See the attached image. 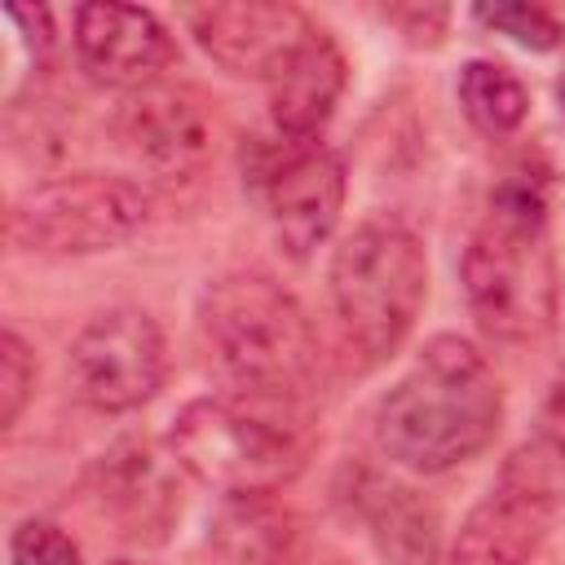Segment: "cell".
<instances>
[{"mask_svg": "<svg viewBox=\"0 0 565 565\" xmlns=\"http://www.w3.org/2000/svg\"><path fill=\"white\" fill-rule=\"evenodd\" d=\"M371 512V534L380 543V552L393 565H433L437 552V516L433 508H424L411 490L402 486H371L366 499Z\"/></svg>", "mask_w": 565, "mask_h": 565, "instance_id": "cell-15", "label": "cell"}, {"mask_svg": "<svg viewBox=\"0 0 565 565\" xmlns=\"http://www.w3.org/2000/svg\"><path fill=\"white\" fill-rule=\"evenodd\" d=\"M35 388V358L18 331L0 335V424L13 428Z\"/></svg>", "mask_w": 565, "mask_h": 565, "instance_id": "cell-18", "label": "cell"}, {"mask_svg": "<svg viewBox=\"0 0 565 565\" xmlns=\"http://www.w3.org/2000/svg\"><path fill=\"white\" fill-rule=\"evenodd\" d=\"M459 106L486 137H508L525 124L530 93L503 62H468L459 71Z\"/></svg>", "mask_w": 565, "mask_h": 565, "instance_id": "cell-16", "label": "cell"}, {"mask_svg": "<svg viewBox=\"0 0 565 565\" xmlns=\"http://www.w3.org/2000/svg\"><path fill=\"white\" fill-rule=\"evenodd\" d=\"M344 207V163L327 146L291 150L269 177V216L287 256L305 260L340 221Z\"/></svg>", "mask_w": 565, "mask_h": 565, "instance_id": "cell-12", "label": "cell"}, {"mask_svg": "<svg viewBox=\"0 0 565 565\" xmlns=\"http://www.w3.org/2000/svg\"><path fill=\"white\" fill-rule=\"evenodd\" d=\"M428 291L424 243L397 216L362 221L331 260V300L344 335L380 362L411 335Z\"/></svg>", "mask_w": 565, "mask_h": 565, "instance_id": "cell-5", "label": "cell"}, {"mask_svg": "<svg viewBox=\"0 0 565 565\" xmlns=\"http://www.w3.org/2000/svg\"><path fill=\"white\" fill-rule=\"evenodd\" d=\"M163 335L137 305L97 313L66 353L71 388L93 411H132L150 402L163 384Z\"/></svg>", "mask_w": 565, "mask_h": 565, "instance_id": "cell-7", "label": "cell"}, {"mask_svg": "<svg viewBox=\"0 0 565 565\" xmlns=\"http://www.w3.org/2000/svg\"><path fill=\"white\" fill-rule=\"evenodd\" d=\"M75 53L79 66L102 84H150L172 62V35L163 22L141 4H115L97 0L75 13Z\"/></svg>", "mask_w": 565, "mask_h": 565, "instance_id": "cell-11", "label": "cell"}, {"mask_svg": "<svg viewBox=\"0 0 565 565\" xmlns=\"http://www.w3.org/2000/svg\"><path fill=\"white\" fill-rule=\"evenodd\" d=\"M503 397L490 362L459 335H437L375 411L380 450L411 472L472 459L499 428Z\"/></svg>", "mask_w": 565, "mask_h": 565, "instance_id": "cell-1", "label": "cell"}, {"mask_svg": "<svg viewBox=\"0 0 565 565\" xmlns=\"http://www.w3.org/2000/svg\"><path fill=\"white\" fill-rule=\"evenodd\" d=\"M172 455L203 486L234 494H274L300 477L309 441L282 397L238 393L199 397L172 424Z\"/></svg>", "mask_w": 565, "mask_h": 565, "instance_id": "cell-4", "label": "cell"}, {"mask_svg": "<svg viewBox=\"0 0 565 565\" xmlns=\"http://www.w3.org/2000/svg\"><path fill=\"white\" fill-rule=\"evenodd\" d=\"M340 88H344V57L322 31H313L305 49L269 79L274 128L291 141H309L331 119Z\"/></svg>", "mask_w": 565, "mask_h": 565, "instance_id": "cell-13", "label": "cell"}, {"mask_svg": "<svg viewBox=\"0 0 565 565\" xmlns=\"http://www.w3.org/2000/svg\"><path fill=\"white\" fill-rule=\"evenodd\" d=\"M203 335L221 371L260 397H291L313 380L318 340L296 305L265 274H225L203 296Z\"/></svg>", "mask_w": 565, "mask_h": 565, "instance_id": "cell-3", "label": "cell"}, {"mask_svg": "<svg viewBox=\"0 0 565 565\" xmlns=\"http://www.w3.org/2000/svg\"><path fill=\"white\" fill-rule=\"evenodd\" d=\"M543 433H547L552 450L565 459V375L556 380V388H552V397L543 406Z\"/></svg>", "mask_w": 565, "mask_h": 565, "instance_id": "cell-20", "label": "cell"}, {"mask_svg": "<svg viewBox=\"0 0 565 565\" xmlns=\"http://www.w3.org/2000/svg\"><path fill=\"white\" fill-rule=\"evenodd\" d=\"M291 539V516L269 494H234L212 525L216 565H282Z\"/></svg>", "mask_w": 565, "mask_h": 565, "instance_id": "cell-14", "label": "cell"}, {"mask_svg": "<svg viewBox=\"0 0 565 565\" xmlns=\"http://www.w3.org/2000/svg\"><path fill=\"white\" fill-rule=\"evenodd\" d=\"M13 565H79V547L49 521H22L9 543Z\"/></svg>", "mask_w": 565, "mask_h": 565, "instance_id": "cell-19", "label": "cell"}, {"mask_svg": "<svg viewBox=\"0 0 565 565\" xmlns=\"http://www.w3.org/2000/svg\"><path fill=\"white\" fill-rule=\"evenodd\" d=\"M556 97H561V110H565V75L556 79Z\"/></svg>", "mask_w": 565, "mask_h": 565, "instance_id": "cell-21", "label": "cell"}, {"mask_svg": "<svg viewBox=\"0 0 565 565\" xmlns=\"http://www.w3.org/2000/svg\"><path fill=\"white\" fill-rule=\"evenodd\" d=\"M556 521V486L534 450L512 455L499 486L468 512L450 565H525Z\"/></svg>", "mask_w": 565, "mask_h": 565, "instance_id": "cell-8", "label": "cell"}, {"mask_svg": "<svg viewBox=\"0 0 565 565\" xmlns=\"http://www.w3.org/2000/svg\"><path fill=\"white\" fill-rule=\"evenodd\" d=\"M119 150L154 181H190L212 154V124L190 88L146 84L115 115Z\"/></svg>", "mask_w": 565, "mask_h": 565, "instance_id": "cell-9", "label": "cell"}, {"mask_svg": "<svg viewBox=\"0 0 565 565\" xmlns=\"http://www.w3.org/2000/svg\"><path fill=\"white\" fill-rule=\"evenodd\" d=\"M463 291L477 327L494 340H534L556 318V265L547 247L543 185L508 177L463 252Z\"/></svg>", "mask_w": 565, "mask_h": 565, "instance_id": "cell-2", "label": "cell"}, {"mask_svg": "<svg viewBox=\"0 0 565 565\" xmlns=\"http://www.w3.org/2000/svg\"><path fill=\"white\" fill-rule=\"evenodd\" d=\"M150 216V199L137 181L106 172H75L26 190L9 212V243L44 256L106 252L132 238Z\"/></svg>", "mask_w": 565, "mask_h": 565, "instance_id": "cell-6", "label": "cell"}, {"mask_svg": "<svg viewBox=\"0 0 565 565\" xmlns=\"http://www.w3.org/2000/svg\"><path fill=\"white\" fill-rule=\"evenodd\" d=\"M477 22L503 31L516 44L539 49V53L561 44V22L547 9H539V4H477Z\"/></svg>", "mask_w": 565, "mask_h": 565, "instance_id": "cell-17", "label": "cell"}, {"mask_svg": "<svg viewBox=\"0 0 565 565\" xmlns=\"http://www.w3.org/2000/svg\"><path fill=\"white\" fill-rule=\"evenodd\" d=\"M185 22L203 53L243 79H274L313 35L296 4L269 0H234V4H199L185 9Z\"/></svg>", "mask_w": 565, "mask_h": 565, "instance_id": "cell-10", "label": "cell"}]
</instances>
